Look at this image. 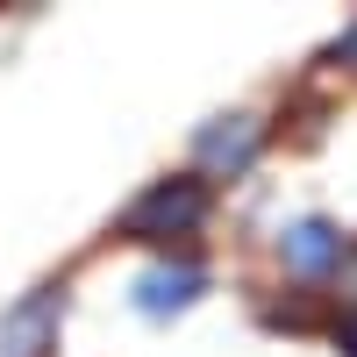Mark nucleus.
<instances>
[{"mask_svg":"<svg viewBox=\"0 0 357 357\" xmlns=\"http://www.w3.org/2000/svg\"><path fill=\"white\" fill-rule=\"evenodd\" d=\"M336 272H343V286H350V301H357V257L343 250V264H336Z\"/></svg>","mask_w":357,"mask_h":357,"instance_id":"7","label":"nucleus"},{"mask_svg":"<svg viewBox=\"0 0 357 357\" xmlns=\"http://www.w3.org/2000/svg\"><path fill=\"white\" fill-rule=\"evenodd\" d=\"M336 57H357V29H350V36H343V43H336Z\"/></svg>","mask_w":357,"mask_h":357,"instance_id":"8","label":"nucleus"},{"mask_svg":"<svg viewBox=\"0 0 357 357\" xmlns=\"http://www.w3.org/2000/svg\"><path fill=\"white\" fill-rule=\"evenodd\" d=\"M200 222H207V186H200V178H158V186L122 215V236H136V243H165V236H186Z\"/></svg>","mask_w":357,"mask_h":357,"instance_id":"1","label":"nucleus"},{"mask_svg":"<svg viewBox=\"0 0 357 357\" xmlns=\"http://www.w3.org/2000/svg\"><path fill=\"white\" fill-rule=\"evenodd\" d=\"M279 250H286V264H293L301 279H321V272H336V264H343V236H336L329 222H293Z\"/></svg>","mask_w":357,"mask_h":357,"instance_id":"5","label":"nucleus"},{"mask_svg":"<svg viewBox=\"0 0 357 357\" xmlns=\"http://www.w3.org/2000/svg\"><path fill=\"white\" fill-rule=\"evenodd\" d=\"M57 321H65V293H29V301L0 321V357H50Z\"/></svg>","mask_w":357,"mask_h":357,"instance_id":"2","label":"nucleus"},{"mask_svg":"<svg viewBox=\"0 0 357 357\" xmlns=\"http://www.w3.org/2000/svg\"><path fill=\"white\" fill-rule=\"evenodd\" d=\"M200 286H207L200 264H158V272L136 279V307H143V314H178V307L200 301Z\"/></svg>","mask_w":357,"mask_h":357,"instance_id":"4","label":"nucleus"},{"mask_svg":"<svg viewBox=\"0 0 357 357\" xmlns=\"http://www.w3.org/2000/svg\"><path fill=\"white\" fill-rule=\"evenodd\" d=\"M257 151H264V129L250 114H222L215 129H200V165L207 172H243Z\"/></svg>","mask_w":357,"mask_h":357,"instance_id":"3","label":"nucleus"},{"mask_svg":"<svg viewBox=\"0 0 357 357\" xmlns=\"http://www.w3.org/2000/svg\"><path fill=\"white\" fill-rule=\"evenodd\" d=\"M336 343H343V357H357V314H350L343 329H336Z\"/></svg>","mask_w":357,"mask_h":357,"instance_id":"6","label":"nucleus"}]
</instances>
